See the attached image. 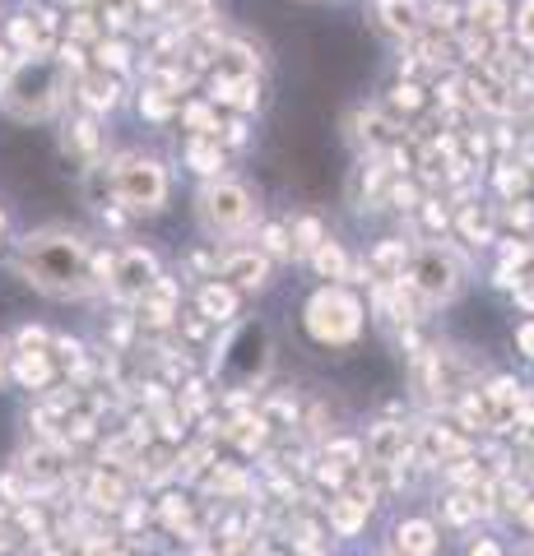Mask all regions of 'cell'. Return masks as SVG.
I'll list each match as a JSON object with an SVG mask.
<instances>
[{
  "label": "cell",
  "instance_id": "1",
  "mask_svg": "<svg viewBox=\"0 0 534 556\" xmlns=\"http://www.w3.org/2000/svg\"><path fill=\"white\" fill-rule=\"evenodd\" d=\"M20 274L33 288L51 292V298H84L98 288L94 274V251L71 232H38L24 241L20 251Z\"/></svg>",
  "mask_w": 534,
  "mask_h": 556
},
{
  "label": "cell",
  "instance_id": "2",
  "mask_svg": "<svg viewBox=\"0 0 534 556\" xmlns=\"http://www.w3.org/2000/svg\"><path fill=\"white\" fill-rule=\"evenodd\" d=\"M65 84L71 79L51 61V51H42V56H20L10 75L0 79V112L14 121H47L61 108Z\"/></svg>",
  "mask_w": 534,
  "mask_h": 556
},
{
  "label": "cell",
  "instance_id": "3",
  "mask_svg": "<svg viewBox=\"0 0 534 556\" xmlns=\"http://www.w3.org/2000/svg\"><path fill=\"white\" fill-rule=\"evenodd\" d=\"M112 200L126 204L131 214H159L167 204V167L149 153H122L116 163H108Z\"/></svg>",
  "mask_w": 534,
  "mask_h": 556
},
{
  "label": "cell",
  "instance_id": "4",
  "mask_svg": "<svg viewBox=\"0 0 534 556\" xmlns=\"http://www.w3.org/2000/svg\"><path fill=\"white\" fill-rule=\"evenodd\" d=\"M200 223L210 237H237L256 223V195L243 181H228V177H210L200 190Z\"/></svg>",
  "mask_w": 534,
  "mask_h": 556
},
{
  "label": "cell",
  "instance_id": "5",
  "mask_svg": "<svg viewBox=\"0 0 534 556\" xmlns=\"http://www.w3.org/2000/svg\"><path fill=\"white\" fill-rule=\"evenodd\" d=\"M358 329H363V306H358L353 292L344 288H321L312 302H307V334L316 343H353Z\"/></svg>",
  "mask_w": 534,
  "mask_h": 556
},
{
  "label": "cell",
  "instance_id": "6",
  "mask_svg": "<svg viewBox=\"0 0 534 556\" xmlns=\"http://www.w3.org/2000/svg\"><path fill=\"white\" fill-rule=\"evenodd\" d=\"M409 283H413V292H419L423 302H451L456 292H460V260H456V251L451 247H423L419 255L409 260Z\"/></svg>",
  "mask_w": 534,
  "mask_h": 556
},
{
  "label": "cell",
  "instance_id": "7",
  "mask_svg": "<svg viewBox=\"0 0 534 556\" xmlns=\"http://www.w3.org/2000/svg\"><path fill=\"white\" fill-rule=\"evenodd\" d=\"M153 278H159V260H153L149 251L131 247V251H116V255H112L108 288H112L122 302H140L145 292L153 288Z\"/></svg>",
  "mask_w": 534,
  "mask_h": 556
},
{
  "label": "cell",
  "instance_id": "8",
  "mask_svg": "<svg viewBox=\"0 0 534 556\" xmlns=\"http://www.w3.org/2000/svg\"><path fill=\"white\" fill-rule=\"evenodd\" d=\"M372 24H376L382 38L405 47L423 33L427 10H423V0H372Z\"/></svg>",
  "mask_w": 534,
  "mask_h": 556
},
{
  "label": "cell",
  "instance_id": "9",
  "mask_svg": "<svg viewBox=\"0 0 534 556\" xmlns=\"http://www.w3.org/2000/svg\"><path fill=\"white\" fill-rule=\"evenodd\" d=\"M75 84V108L79 112H89V116H102V112H112L116 102H122V79L116 75H108V70H98V65H89L84 75H75L71 79Z\"/></svg>",
  "mask_w": 534,
  "mask_h": 556
},
{
  "label": "cell",
  "instance_id": "10",
  "mask_svg": "<svg viewBox=\"0 0 534 556\" xmlns=\"http://www.w3.org/2000/svg\"><path fill=\"white\" fill-rule=\"evenodd\" d=\"M61 144H65V153H71L75 163L98 167V159H102V130H98V116H89V112L71 116V121H65Z\"/></svg>",
  "mask_w": 534,
  "mask_h": 556
},
{
  "label": "cell",
  "instance_id": "11",
  "mask_svg": "<svg viewBox=\"0 0 534 556\" xmlns=\"http://www.w3.org/2000/svg\"><path fill=\"white\" fill-rule=\"evenodd\" d=\"M210 102L214 108H233L237 116L256 112V102H261V79H219L210 75Z\"/></svg>",
  "mask_w": 534,
  "mask_h": 556
},
{
  "label": "cell",
  "instance_id": "12",
  "mask_svg": "<svg viewBox=\"0 0 534 556\" xmlns=\"http://www.w3.org/2000/svg\"><path fill=\"white\" fill-rule=\"evenodd\" d=\"M219 269H223V278H233L237 288H261L270 278V255L265 251H233L219 260Z\"/></svg>",
  "mask_w": 534,
  "mask_h": 556
},
{
  "label": "cell",
  "instance_id": "13",
  "mask_svg": "<svg viewBox=\"0 0 534 556\" xmlns=\"http://www.w3.org/2000/svg\"><path fill=\"white\" fill-rule=\"evenodd\" d=\"M89 56H94V65L98 70H108V75H131L135 70V42L131 38H116V33H102V38L89 47Z\"/></svg>",
  "mask_w": 534,
  "mask_h": 556
},
{
  "label": "cell",
  "instance_id": "14",
  "mask_svg": "<svg viewBox=\"0 0 534 556\" xmlns=\"http://www.w3.org/2000/svg\"><path fill=\"white\" fill-rule=\"evenodd\" d=\"M464 28L488 33V38L507 33L511 28V0H464Z\"/></svg>",
  "mask_w": 534,
  "mask_h": 556
},
{
  "label": "cell",
  "instance_id": "15",
  "mask_svg": "<svg viewBox=\"0 0 534 556\" xmlns=\"http://www.w3.org/2000/svg\"><path fill=\"white\" fill-rule=\"evenodd\" d=\"M167 24H177L186 38H191V33L214 28L219 24V0H177L172 14H167Z\"/></svg>",
  "mask_w": 534,
  "mask_h": 556
},
{
  "label": "cell",
  "instance_id": "16",
  "mask_svg": "<svg viewBox=\"0 0 534 556\" xmlns=\"http://www.w3.org/2000/svg\"><path fill=\"white\" fill-rule=\"evenodd\" d=\"M409 269V247L405 241H382L372 255H368V274L376 283H395V278H405Z\"/></svg>",
  "mask_w": 534,
  "mask_h": 556
},
{
  "label": "cell",
  "instance_id": "17",
  "mask_svg": "<svg viewBox=\"0 0 534 556\" xmlns=\"http://www.w3.org/2000/svg\"><path fill=\"white\" fill-rule=\"evenodd\" d=\"M223 139H214V135H191L186 139V167L191 172H200V177H219L223 172Z\"/></svg>",
  "mask_w": 534,
  "mask_h": 556
},
{
  "label": "cell",
  "instance_id": "18",
  "mask_svg": "<svg viewBox=\"0 0 534 556\" xmlns=\"http://www.w3.org/2000/svg\"><path fill=\"white\" fill-rule=\"evenodd\" d=\"M437 552V529L427 519H405L395 529V556H433Z\"/></svg>",
  "mask_w": 534,
  "mask_h": 556
},
{
  "label": "cell",
  "instance_id": "19",
  "mask_svg": "<svg viewBox=\"0 0 534 556\" xmlns=\"http://www.w3.org/2000/svg\"><path fill=\"white\" fill-rule=\"evenodd\" d=\"M177 116H182V126L191 130V135H214V139H219V130H223L219 108H214L210 98H191V102H182Z\"/></svg>",
  "mask_w": 534,
  "mask_h": 556
},
{
  "label": "cell",
  "instance_id": "20",
  "mask_svg": "<svg viewBox=\"0 0 534 556\" xmlns=\"http://www.w3.org/2000/svg\"><path fill=\"white\" fill-rule=\"evenodd\" d=\"M386 108H390L395 116H419V112L427 108V89H423L419 79H395L390 93H386Z\"/></svg>",
  "mask_w": 534,
  "mask_h": 556
},
{
  "label": "cell",
  "instance_id": "21",
  "mask_svg": "<svg viewBox=\"0 0 534 556\" xmlns=\"http://www.w3.org/2000/svg\"><path fill=\"white\" fill-rule=\"evenodd\" d=\"M368 510H372V496H339V501H331V525L349 538V533L363 529Z\"/></svg>",
  "mask_w": 534,
  "mask_h": 556
},
{
  "label": "cell",
  "instance_id": "22",
  "mask_svg": "<svg viewBox=\"0 0 534 556\" xmlns=\"http://www.w3.org/2000/svg\"><path fill=\"white\" fill-rule=\"evenodd\" d=\"M456 232L470 241V247H488L493 241V214H484L479 204H460L456 214Z\"/></svg>",
  "mask_w": 534,
  "mask_h": 556
},
{
  "label": "cell",
  "instance_id": "23",
  "mask_svg": "<svg viewBox=\"0 0 534 556\" xmlns=\"http://www.w3.org/2000/svg\"><path fill=\"white\" fill-rule=\"evenodd\" d=\"M200 316L204 320H233L237 316V292L228 283H204L200 288Z\"/></svg>",
  "mask_w": 534,
  "mask_h": 556
},
{
  "label": "cell",
  "instance_id": "24",
  "mask_svg": "<svg viewBox=\"0 0 534 556\" xmlns=\"http://www.w3.org/2000/svg\"><path fill=\"white\" fill-rule=\"evenodd\" d=\"M61 38H71V42H84V47H94L102 38V20H98V5H75L71 10V20H65V33Z\"/></svg>",
  "mask_w": 534,
  "mask_h": 556
},
{
  "label": "cell",
  "instance_id": "25",
  "mask_svg": "<svg viewBox=\"0 0 534 556\" xmlns=\"http://www.w3.org/2000/svg\"><path fill=\"white\" fill-rule=\"evenodd\" d=\"M400 455H405V427H376L372 431V459L382 464V468H390V464H400Z\"/></svg>",
  "mask_w": 534,
  "mask_h": 556
},
{
  "label": "cell",
  "instance_id": "26",
  "mask_svg": "<svg viewBox=\"0 0 534 556\" xmlns=\"http://www.w3.org/2000/svg\"><path fill=\"white\" fill-rule=\"evenodd\" d=\"M177 108H182V102L172 98V93H163L159 84H145V89H140V116H149V121H172V116H177Z\"/></svg>",
  "mask_w": 534,
  "mask_h": 556
},
{
  "label": "cell",
  "instance_id": "27",
  "mask_svg": "<svg viewBox=\"0 0 534 556\" xmlns=\"http://www.w3.org/2000/svg\"><path fill=\"white\" fill-rule=\"evenodd\" d=\"M312 265H316L325 278H344V274H349V255L339 251V241H331V237H325L321 247L312 251Z\"/></svg>",
  "mask_w": 534,
  "mask_h": 556
},
{
  "label": "cell",
  "instance_id": "28",
  "mask_svg": "<svg viewBox=\"0 0 534 556\" xmlns=\"http://www.w3.org/2000/svg\"><path fill=\"white\" fill-rule=\"evenodd\" d=\"M293 251H298V255H312L316 247H321V241H325V228H321V223L316 218H298V223H293Z\"/></svg>",
  "mask_w": 534,
  "mask_h": 556
},
{
  "label": "cell",
  "instance_id": "29",
  "mask_svg": "<svg viewBox=\"0 0 534 556\" xmlns=\"http://www.w3.org/2000/svg\"><path fill=\"white\" fill-rule=\"evenodd\" d=\"M511 38L525 51H534V0H521V5L511 10Z\"/></svg>",
  "mask_w": 534,
  "mask_h": 556
},
{
  "label": "cell",
  "instance_id": "30",
  "mask_svg": "<svg viewBox=\"0 0 534 556\" xmlns=\"http://www.w3.org/2000/svg\"><path fill=\"white\" fill-rule=\"evenodd\" d=\"M525 186H530V172L521 163H502V167H497V190H502L507 200H521Z\"/></svg>",
  "mask_w": 534,
  "mask_h": 556
},
{
  "label": "cell",
  "instance_id": "31",
  "mask_svg": "<svg viewBox=\"0 0 534 556\" xmlns=\"http://www.w3.org/2000/svg\"><path fill=\"white\" fill-rule=\"evenodd\" d=\"M20 380H24L28 390H42L47 380H51L47 357H42V353H24V357H20Z\"/></svg>",
  "mask_w": 534,
  "mask_h": 556
},
{
  "label": "cell",
  "instance_id": "32",
  "mask_svg": "<svg viewBox=\"0 0 534 556\" xmlns=\"http://www.w3.org/2000/svg\"><path fill=\"white\" fill-rule=\"evenodd\" d=\"M261 251L288 260V255H293V237H288V228H280V223H265V228H261Z\"/></svg>",
  "mask_w": 534,
  "mask_h": 556
},
{
  "label": "cell",
  "instance_id": "33",
  "mask_svg": "<svg viewBox=\"0 0 534 556\" xmlns=\"http://www.w3.org/2000/svg\"><path fill=\"white\" fill-rule=\"evenodd\" d=\"M419 214H423V223H427V232H446V228H451V218H446V204L433 200V195H423Z\"/></svg>",
  "mask_w": 534,
  "mask_h": 556
},
{
  "label": "cell",
  "instance_id": "34",
  "mask_svg": "<svg viewBox=\"0 0 534 556\" xmlns=\"http://www.w3.org/2000/svg\"><path fill=\"white\" fill-rule=\"evenodd\" d=\"M386 200H390L395 208H419V204H423V195H419V186H413V181H390Z\"/></svg>",
  "mask_w": 534,
  "mask_h": 556
},
{
  "label": "cell",
  "instance_id": "35",
  "mask_svg": "<svg viewBox=\"0 0 534 556\" xmlns=\"http://www.w3.org/2000/svg\"><path fill=\"white\" fill-rule=\"evenodd\" d=\"M94 496L102 501V506H116V501H122V482H112V478H98Z\"/></svg>",
  "mask_w": 534,
  "mask_h": 556
},
{
  "label": "cell",
  "instance_id": "36",
  "mask_svg": "<svg viewBox=\"0 0 534 556\" xmlns=\"http://www.w3.org/2000/svg\"><path fill=\"white\" fill-rule=\"evenodd\" d=\"M516 343H521L525 353L534 357V320H530V325H521V329H516Z\"/></svg>",
  "mask_w": 534,
  "mask_h": 556
},
{
  "label": "cell",
  "instance_id": "37",
  "mask_svg": "<svg viewBox=\"0 0 534 556\" xmlns=\"http://www.w3.org/2000/svg\"><path fill=\"white\" fill-rule=\"evenodd\" d=\"M470 556H502V552H497V547H493V543H479V547H474V552H470Z\"/></svg>",
  "mask_w": 534,
  "mask_h": 556
},
{
  "label": "cell",
  "instance_id": "38",
  "mask_svg": "<svg viewBox=\"0 0 534 556\" xmlns=\"http://www.w3.org/2000/svg\"><path fill=\"white\" fill-rule=\"evenodd\" d=\"M0 237H5V208H0Z\"/></svg>",
  "mask_w": 534,
  "mask_h": 556
},
{
  "label": "cell",
  "instance_id": "39",
  "mask_svg": "<svg viewBox=\"0 0 534 556\" xmlns=\"http://www.w3.org/2000/svg\"><path fill=\"white\" fill-rule=\"evenodd\" d=\"M525 519H530V525H534V506H530V510H525Z\"/></svg>",
  "mask_w": 534,
  "mask_h": 556
},
{
  "label": "cell",
  "instance_id": "40",
  "mask_svg": "<svg viewBox=\"0 0 534 556\" xmlns=\"http://www.w3.org/2000/svg\"><path fill=\"white\" fill-rule=\"evenodd\" d=\"M0 376H5V367H0Z\"/></svg>",
  "mask_w": 534,
  "mask_h": 556
}]
</instances>
